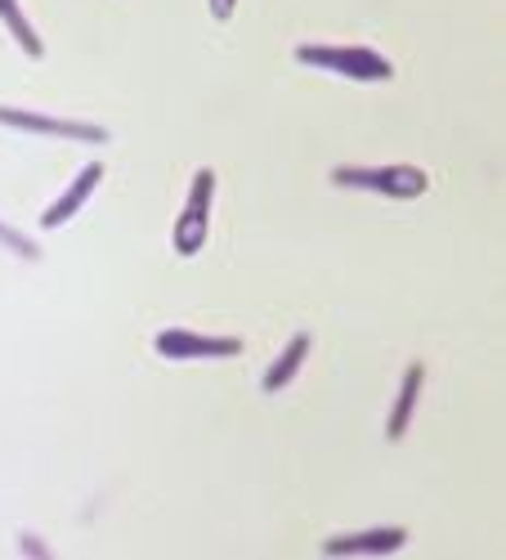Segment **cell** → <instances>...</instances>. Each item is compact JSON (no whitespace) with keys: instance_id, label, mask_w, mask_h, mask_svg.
<instances>
[{"instance_id":"6da1fadb","label":"cell","mask_w":506,"mask_h":560,"mask_svg":"<svg viewBox=\"0 0 506 560\" xmlns=\"http://www.w3.org/2000/svg\"><path fill=\"white\" fill-rule=\"evenodd\" d=\"M296 59L305 68H328L354 81H390L395 63L386 55H377L373 45H328V40H305L296 45Z\"/></svg>"},{"instance_id":"7a4b0ae2","label":"cell","mask_w":506,"mask_h":560,"mask_svg":"<svg viewBox=\"0 0 506 560\" xmlns=\"http://www.w3.org/2000/svg\"><path fill=\"white\" fill-rule=\"evenodd\" d=\"M332 184L341 189H367V194H381V198H422L431 189L426 171L408 166V162H395V166H337L332 171Z\"/></svg>"},{"instance_id":"3957f363","label":"cell","mask_w":506,"mask_h":560,"mask_svg":"<svg viewBox=\"0 0 506 560\" xmlns=\"http://www.w3.org/2000/svg\"><path fill=\"white\" fill-rule=\"evenodd\" d=\"M211 198H215V171L202 166L193 175V189H189V207L175 215V233H170V247L179 256H198L207 233H211Z\"/></svg>"},{"instance_id":"277c9868","label":"cell","mask_w":506,"mask_h":560,"mask_svg":"<svg viewBox=\"0 0 506 560\" xmlns=\"http://www.w3.org/2000/svg\"><path fill=\"white\" fill-rule=\"evenodd\" d=\"M0 126L23 130V135H50V139H81V144H108V130L95 121H72V117H50L32 108H10L0 104Z\"/></svg>"},{"instance_id":"5b68a950","label":"cell","mask_w":506,"mask_h":560,"mask_svg":"<svg viewBox=\"0 0 506 560\" xmlns=\"http://www.w3.org/2000/svg\"><path fill=\"white\" fill-rule=\"evenodd\" d=\"M153 350L162 359H234V354H243V341L238 337H207L193 328H162Z\"/></svg>"},{"instance_id":"8992f818","label":"cell","mask_w":506,"mask_h":560,"mask_svg":"<svg viewBox=\"0 0 506 560\" xmlns=\"http://www.w3.org/2000/svg\"><path fill=\"white\" fill-rule=\"evenodd\" d=\"M408 542L403 525H373V529H354V534H332L323 542V556H390Z\"/></svg>"},{"instance_id":"52a82bcc","label":"cell","mask_w":506,"mask_h":560,"mask_svg":"<svg viewBox=\"0 0 506 560\" xmlns=\"http://www.w3.org/2000/svg\"><path fill=\"white\" fill-rule=\"evenodd\" d=\"M99 179H104V162H85V166L77 171V179H72L68 189H63V198L45 207L40 229H59V224H68V220H72V215L85 207V198L99 189Z\"/></svg>"},{"instance_id":"ba28073f","label":"cell","mask_w":506,"mask_h":560,"mask_svg":"<svg viewBox=\"0 0 506 560\" xmlns=\"http://www.w3.org/2000/svg\"><path fill=\"white\" fill-rule=\"evenodd\" d=\"M422 382H426V363H408L403 386H399L395 408H390V422H386V440H403V435H408V422H412V412H417Z\"/></svg>"},{"instance_id":"9c48e42d","label":"cell","mask_w":506,"mask_h":560,"mask_svg":"<svg viewBox=\"0 0 506 560\" xmlns=\"http://www.w3.org/2000/svg\"><path fill=\"white\" fill-rule=\"evenodd\" d=\"M305 354H309V332H296V337L283 346V354L264 368V382H260V390H264V395H279L283 386H292V377L301 372Z\"/></svg>"},{"instance_id":"30bf717a","label":"cell","mask_w":506,"mask_h":560,"mask_svg":"<svg viewBox=\"0 0 506 560\" xmlns=\"http://www.w3.org/2000/svg\"><path fill=\"white\" fill-rule=\"evenodd\" d=\"M0 23H5V27L14 32V40L23 45V55L45 59V40H40V36H36V27L27 23V14H23L19 0H0Z\"/></svg>"},{"instance_id":"8fae6325","label":"cell","mask_w":506,"mask_h":560,"mask_svg":"<svg viewBox=\"0 0 506 560\" xmlns=\"http://www.w3.org/2000/svg\"><path fill=\"white\" fill-rule=\"evenodd\" d=\"M0 243H5L10 252H19L23 260H40V247H36L32 238H23V233H19V229H10L5 220H0Z\"/></svg>"},{"instance_id":"7c38bea8","label":"cell","mask_w":506,"mask_h":560,"mask_svg":"<svg viewBox=\"0 0 506 560\" xmlns=\"http://www.w3.org/2000/svg\"><path fill=\"white\" fill-rule=\"evenodd\" d=\"M207 5H211V19H234V5H238V0H207Z\"/></svg>"},{"instance_id":"4fadbf2b","label":"cell","mask_w":506,"mask_h":560,"mask_svg":"<svg viewBox=\"0 0 506 560\" xmlns=\"http://www.w3.org/2000/svg\"><path fill=\"white\" fill-rule=\"evenodd\" d=\"M19 547H23V551H32V556H50V547H45L40 538H32V534H23V538H19Z\"/></svg>"}]
</instances>
